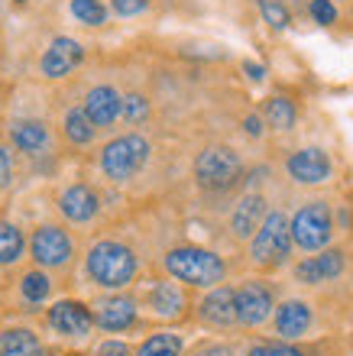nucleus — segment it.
Returning <instances> with one entry per match:
<instances>
[{"mask_svg":"<svg viewBox=\"0 0 353 356\" xmlns=\"http://www.w3.org/2000/svg\"><path fill=\"white\" fill-rule=\"evenodd\" d=\"M120 101L123 97L113 91L111 85H97L88 91L81 111L88 113V120H91L94 127H111V123L120 117Z\"/></svg>","mask_w":353,"mask_h":356,"instance_id":"ddd939ff","label":"nucleus"},{"mask_svg":"<svg viewBox=\"0 0 353 356\" xmlns=\"http://www.w3.org/2000/svg\"><path fill=\"white\" fill-rule=\"evenodd\" d=\"M97 356H130V347L120 343V340H107V343L97 347Z\"/></svg>","mask_w":353,"mask_h":356,"instance_id":"72a5a7b5","label":"nucleus"},{"mask_svg":"<svg viewBox=\"0 0 353 356\" xmlns=\"http://www.w3.org/2000/svg\"><path fill=\"white\" fill-rule=\"evenodd\" d=\"M288 234H292V246L298 250H327L331 236H334V220H331V207L324 201H308L305 207H298L295 217L288 220Z\"/></svg>","mask_w":353,"mask_h":356,"instance_id":"7ed1b4c3","label":"nucleus"},{"mask_svg":"<svg viewBox=\"0 0 353 356\" xmlns=\"http://www.w3.org/2000/svg\"><path fill=\"white\" fill-rule=\"evenodd\" d=\"M120 113L130 123H140V120H146L149 117V101L146 97H140V94H130V97H123L120 101Z\"/></svg>","mask_w":353,"mask_h":356,"instance_id":"c85d7f7f","label":"nucleus"},{"mask_svg":"<svg viewBox=\"0 0 353 356\" xmlns=\"http://www.w3.org/2000/svg\"><path fill=\"white\" fill-rule=\"evenodd\" d=\"M201 318L211 327H230L237 324V308H233V289H214L205 301H201Z\"/></svg>","mask_w":353,"mask_h":356,"instance_id":"a211bd4d","label":"nucleus"},{"mask_svg":"<svg viewBox=\"0 0 353 356\" xmlns=\"http://www.w3.org/2000/svg\"><path fill=\"white\" fill-rule=\"evenodd\" d=\"M269 214L266 211V197L262 195H246L237 204V211H233V217H230V230L240 240H250L256 230H260V224H262V217Z\"/></svg>","mask_w":353,"mask_h":356,"instance_id":"dca6fc26","label":"nucleus"},{"mask_svg":"<svg viewBox=\"0 0 353 356\" xmlns=\"http://www.w3.org/2000/svg\"><path fill=\"white\" fill-rule=\"evenodd\" d=\"M308 13H311V19H315V23H321V26H331V23H337L334 0H311V3H308Z\"/></svg>","mask_w":353,"mask_h":356,"instance_id":"c756f323","label":"nucleus"},{"mask_svg":"<svg viewBox=\"0 0 353 356\" xmlns=\"http://www.w3.org/2000/svg\"><path fill=\"white\" fill-rule=\"evenodd\" d=\"M84 58V49L74 42V39L68 36H58L52 39V46L46 49V56H42V62H39V68H42V75L46 78H65L68 72H74V65Z\"/></svg>","mask_w":353,"mask_h":356,"instance_id":"f8f14e48","label":"nucleus"},{"mask_svg":"<svg viewBox=\"0 0 353 356\" xmlns=\"http://www.w3.org/2000/svg\"><path fill=\"white\" fill-rule=\"evenodd\" d=\"M94 130H97V127L88 120V113H84L81 107H74V111L65 113V136L74 146H88V143L94 140Z\"/></svg>","mask_w":353,"mask_h":356,"instance_id":"5701e85b","label":"nucleus"},{"mask_svg":"<svg viewBox=\"0 0 353 356\" xmlns=\"http://www.w3.org/2000/svg\"><path fill=\"white\" fill-rule=\"evenodd\" d=\"M0 356H42V343L33 330L10 327L0 334Z\"/></svg>","mask_w":353,"mask_h":356,"instance_id":"aec40b11","label":"nucleus"},{"mask_svg":"<svg viewBox=\"0 0 353 356\" xmlns=\"http://www.w3.org/2000/svg\"><path fill=\"white\" fill-rule=\"evenodd\" d=\"M276 330L285 340H298L311 330V308L301 298H288L285 305L276 308Z\"/></svg>","mask_w":353,"mask_h":356,"instance_id":"2eb2a0df","label":"nucleus"},{"mask_svg":"<svg viewBox=\"0 0 353 356\" xmlns=\"http://www.w3.org/2000/svg\"><path fill=\"white\" fill-rule=\"evenodd\" d=\"M10 140L17 146L19 152H29V156H36L49 146V127L42 120H17L10 127Z\"/></svg>","mask_w":353,"mask_h":356,"instance_id":"6ab92c4d","label":"nucleus"},{"mask_svg":"<svg viewBox=\"0 0 353 356\" xmlns=\"http://www.w3.org/2000/svg\"><path fill=\"white\" fill-rule=\"evenodd\" d=\"M162 263H166V272L172 279L198 285V289H211L227 275V266L221 256L211 250H201V246H178V250L166 253Z\"/></svg>","mask_w":353,"mask_h":356,"instance_id":"f03ea898","label":"nucleus"},{"mask_svg":"<svg viewBox=\"0 0 353 356\" xmlns=\"http://www.w3.org/2000/svg\"><path fill=\"white\" fill-rule=\"evenodd\" d=\"M149 305L162 318H175L185 308V295H182V289H178L175 282H159L156 289H152V295H149Z\"/></svg>","mask_w":353,"mask_h":356,"instance_id":"412c9836","label":"nucleus"},{"mask_svg":"<svg viewBox=\"0 0 353 356\" xmlns=\"http://www.w3.org/2000/svg\"><path fill=\"white\" fill-rule=\"evenodd\" d=\"M262 120L269 123L272 130H292L298 120V111L288 97H269L266 107H262Z\"/></svg>","mask_w":353,"mask_h":356,"instance_id":"4be33fe9","label":"nucleus"},{"mask_svg":"<svg viewBox=\"0 0 353 356\" xmlns=\"http://www.w3.org/2000/svg\"><path fill=\"white\" fill-rule=\"evenodd\" d=\"M58 207H62V214H65L68 220H74V224H88V220H94V217H97L101 201H97V195H94V188L72 185V188H65V191H62Z\"/></svg>","mask_w":353,"mask_h":356,"instance_id":"4468645a","label":"nucleus"},{"mask_svg":"<svg viewBox=\"0 0 353 356\" xmlns=\"http://www.w3.org/2000/svg\"><path fill=\"white\" fill-rule=\"evenodd\" d=\"M246 356H301V353L292 347H282V343H260V347H253Z\"/></svg>","mask_w":353,"mask_h":356,"instance_id":"7c9ffc66","label":"nucleus"},{"mask_svg":"<svg viewBox=\"0 0 353 356\" xmlns=\"http://www.w3.org/2000/svg\"><path fill=\"white\" fill-rule=\"evenodd\" d=\"M243 130L250 133V136H262V117L260 113H250V117L243 120Z\"/></svg>","mask_w":353,"mask_h":356,"instance_id":"f704fd0d","label":"nucleus"},{"mask_svg":"<svg viewBox=\"0 0 353 356\" xmlns=\"http://www.w3.org/2000/svg\"><path fill=\"white\" fill-rule=\"evenodd\" d=\"M23 234H19L13 224H0V266H13L23 256Z\"/></svg>","mask_w":353,"mask_h":356,"instance_id":"b1692460","label":"nucleus"},{"mask_svg":"<svg viewBox=\"0 0 353 356\" xmlns=\"http://www.w3.org/2000/svg\"><path fill=\"white\" fill-rule=\"evenodd\" d=\"M17 3H19V0H17Z\"/></svg>","mask_w":353,"mask_h":356,"instance_id":"4c0bfd02","label":"nucleus"},{"mask_svg":"<svg viewBox=\"0 0 353 356\" xmlns=\"http://www.w3.org/2000/svg\"><path fill=\"white\" fill-rule=\"evenodd\" d=\"M136 266L140 263H136L130 246L117 243V240H101V243L91 246L84 269H88L91 282H97L101 289H123L127 282H133Z\"/></svg>","mask_w":353,"mask_h":356,"instance_id":"f257e3e1","label":"nucleus"},{"mask_svg":"<svg viewBox=\"0 0 353 356\" xmlns=\"http://www.w3.org/2000/svg\"><path fill=\"white\" fill-rule=\"evenodd\" d=\"M243 72H246L253 81H262V78H266V68L256 65V62H243Z\"/></svg>","mask_w":353,"mask_h":356,"instance_id":"c9c22d12","label":"nucleus"},{"mask_svg":"<svg viewBox=\"0 0 353 356\" xmlns=\"http://www.w3.org/2000/svg\"><path fill=\"white\" fill-rule=\"evenodd\" d=\"M13 181V159H10V152L0 146V188H7Z\"/></svg>","mask_w":353,"mask_h":356,"instance_id":"473e14b6","label":"nucleus"},{"mask_svg":"<svg viewBox=\"0 0 353 356\" xmlns=\"http://www.w3.org/2000/svg\"><path fill=\"white\" fill-rule=\"evenodd\" d=\"M146 7L149 0H113V13H120V17H136Z\"/></svg>","mask_w":353,"mask_h":356,"instance_id":"2f4dec72","label":"nucleus"},{"mask_svg":"<svg viewBox=\"0 0 353 356\" xmlns=\"http://www.w3.org/2000/svg\"><path fill=\"white\" fill-rule=\"evenodd\" d=\"M260 10H262V19L272 29H285L292 23V13L282 7V0H260Z\"/></svg>","mask_w":353,"mask_h":356,"instance_id":"cd10ccee","label":"nucleus"},{"mask_svg":"<svg viewBox=\"0 0 353 356\" xmlns=\"http://www.w3.org/2000/svg\"><path fill=\"white\" fill-rule=\"evenodd\" d=\"M146 159H149V143L140 133H127V136H117V140L104 146L101 169L111 181H130L146 165Z\"/></svg>","mask_w":353,"mask_h":356,"instance_id":"39448f33","label":"nucleus"},{"mask_svg":"<svg viewBox=\"0 0 353 356\" xmlns=\"http://www.w3.org/2000/svg\"><path fill=\"white\" fill-rule=\"evenodd\" d=\"M178 353H182V337L178 334H156L136 350V356H178Z\"/></svg>","mask_w":353,"mask_h":356,"instance_id":"a878e982","label":"nucleus"},{"mask_svg":"<svg viewBox=\"0 0 353 356\" xmlns=\"http://www.w3.org/2000/svg\"><path fill=\"white\" fill-rule=\"evenodd\" d=\"M240 175H243L240 156L227 149V146H211L195 162V178L205 191H227V188L240 181Z\"/></svg>","mask_w":353,"mask_h":356,"instance_id":"423d86ee","label":"nucleus"},{"mask_svg":"<svg viewBox=\"0 0 353 356\" xmlns=\"http://www.w3.org/2000/svg\"><path fill=\"white\" fill-rule=\"evenodd\" d=\"M72 13L84 26H101L107 19V10H104L101 0H72Z\"/></svg>","mask_w":353,"mask_h":356,"instance_id":"bb28decb","label":"nucleus"},{"mask_svg":"<svg viewBox=\"0 0 353 356\" xmlns=\"http://www.w3.org/2000/svg\"><path fill=\"white\" fill-rule=\"evenodd\" d=\"M285 169L295 185H324L331 178V172H334V165H331V156L324 149L308 146V149H298L288 156Z\"/></svg>","mask_w":353,"mask_h":356,"instance_id":"1a4fd4ad","label":"nucleus"},{"mask_svg":"<svg viewBox=\"0 0 353 356\" xmlns=\"http://www.w3.org/2000/svg\"><path fill=\"white\" fill-rule=\"evenodd\" d=\"M19 291H23V298L29 301V305H39V301L49 298V291H52V282H49L46 272H26L23 275V282H19Z\"/></svg>","mask_w":353,"mask_h":356,"instance_id":"393cba45","label":"nucleus"},{"mask_svg":"<svg viewBox=\"0 0 353 356\" xmlns=\"http://www.w3.org/2000/svg\"><path fill=\"white\" fill-rule=\"evenodd\" d=\"M344 253L340 250H321V256H311L305 263L292 269V279L301 285H321V282H334L344 272Z\"/></svg>","mask_w":353,"mask_h":356,"instance_id":"9b49d317","label":"nucleus"},{"mask_svg":"<svg viewBox=\"0 0 353 356\" xmlns=\"http://www.w3.org/2000/svg\"><path fill=\"white\" fill-rule=\"evenodd\" d=\"M29 250H33V259L39 266H46V269H58V266H68L72 259L74 246H72V236L62 230V227H39L33 240H29Z\"/></svg>","mask_w":353,"mask_h":356,"instance_id":"6e6552de","label":"nucleus"},{"mask_svg":"<svg viewBox=\"0 0 353 356\" xmlns=\"http://www.w3.org/2000/svg\"><path fill=\"white\" fill-rule=\"evenodd\" d=\"M94 321H97L104 330H127L133 321H136V301L127 298V295H113V298L97 305Z\"/></svg>","mask_w":353,"mask_h":356,"instance_id":"f3484780","label":"nucleus"},{"mask_svg":"<svg viewBox=\"0 0 353 356\" xmlns=\"http://www.w3.org/2000/svg\"><path fill=\"white\" fill-rule=\"evenodd\" d=\"M233 308H237V321L246 327H256L262 321H269L276 298L266 282H243L240 289L233 291Z\"/></svg>","mask_w":353,"mask_h":356,"instance_id":"0eeeda50","label":"nucleus"},{"mask_svg":"<svg viewBox=\"0 0 353 356\" xmlns=\"http://www.w3.org/2000/svg\"><path fill=\"white\" fill-rule=\"evenodd\" d=\"M292 253V234H288V217L282 211H272V214L262 217L260 230L253 234V246L250 256L256 266H266V269H276L282 266Z\"/></svg>","mask_w":353,"mask_h":356,"instance_id":"20e7f679","label":"nucleus"},{"mask_svg":"<svg viewBox=\"0 0 353 356\" xmlns=\"http://www.w3.org/2000/svg\"><path fill=\"white\" fill-rule=\"evenodd\" d=\"M198 356H233V353H230V347H221V343H214V347L201 350Z\"/></svg>","mask_w":353,"mask_h":356,"instance_id":"e433bc0d","label":"nucleus"},{"mask_svg":"<svg viewBox=\"0 0 353 356\" xmlns=\"http://www.w3.org/2000/svg\"><path fill=\"white\" fill-rule=\"evenodd\" d=\"M94 324V314L81 301H56L49 308V327L62 337H84Z\"/></svg>","mask_w":353,"mask_h":356,"instance_id":"9d476101","label":"nucleus"}]
</instances>
